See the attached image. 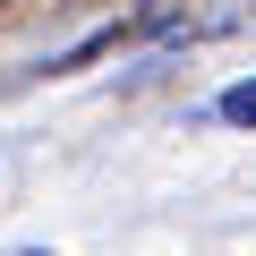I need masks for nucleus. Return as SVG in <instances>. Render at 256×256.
I'll list each match as a JSON object with an SVG mask.
<instances>
[{
  "mask_svg": "<svg viewBox=\"0 0 256 256\" xmlns=\"http://www.w3.org/2000/svg\"><path fill=\"white\" fill-rule=\"evenodd\" d=\"M222 120H230V128H256V77H239V86L222 94Z\"/></svg>",
  "mask_w": 256,
  "mask_h": 256,
  "instance_id": "1",
  "label": "nucleus"
},
{
  "mask_svg": "<svg viewBox=\"0 0 256 256\" xmlns=\"http://www.w3.org/2000/svg\"><path fill=\"white\" fill-rule=\"evenodd\" d=\"M18 256H43V248H18Z\"/></svg>",
  "mask_w": 256,
  "mask_h": 256,
  "instance_id": "2",
  "label": "nucleus"
}]
</instances>
